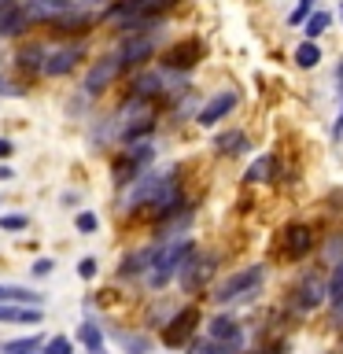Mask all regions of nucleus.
Listing matches in <instances>:
<instances>
[{
    "label": "nucleus",
    "instance_id": "nucleus-8",
    "mask_svg": "<svg viewBox=\"0 0 343 354\" xmlns=\"http://www.w3.org/2000/svg\"><path fill=\"white\" fill-rule=\"evenodd\" d=\"M207 339H210V343H225V347H237V351H240L243 328H240L237 317L218 314V317H210V325H207Z\"/></svg>",
    "mask_w": 343,
    "mask_h": 354
},
{
    "label": "nucleus",
    "instance_id": "nucleus-4",
    "mask_svg": "<svg viewBox=\"0 0 343 354\" xmlns=\"http://www.w3.org/2000/svg\"><path fill=\"white\" fill-rule=\"evenodd\" d=\"M174 181H177V170H174V166H170V170H159V174H144L140 181H137V188L129 192V207H151Z\"/></svg>",
    "mask_w": 343,
    "mask_h": 354
},
{
    "label": "nucleus",
    "instance_id": "nucleus-36",
    "mask_svg": "<svg viewBox=\"0 0 343 354\" xmlns=\"http://www.w3.org/2000/svg\"><path fill=\"white\" fill-rule=\"evenodd\" d=\"M332 137H343V111H340V118H336V126H332Z\"/></svg>",
    "mask_w": 343,
    "mask_h": 354
},
{
    "label": "nucleus",
    "instance_id": "nucleus-23",
    "mask_svg": "<svg viewBox=\"0 0 343 354\" xmlns=\"http://www.w3.org/2000/svg\"><path fill=\"white\" fill-rule=\"evenodd\" d=\"M37 351H44L41 336H22V339H11V343L0 347V354H37Z\"/></svg>",
    "mask_w": 343,
    "mask_h": 354
},
{
    "label": "nucleus",
    "instance_id": "nucleus-39",
    "mask_svg": "<svg viewBox=\"0 0 343 354\" xmlns=\"http://www.w3.org/2000/svg\"><path fill=\"white\" fill-rule=\"evenodd\" d=\"M4 4H8V0H0V11H4Z\"/></svg>",
    "mask_w": 343,
    "mask_h": 354
},
{
    "label": "nucleus",
    "instance_id": "nucleus-32",
    "mask_svg": "<svg viewBox=\"0 0 343 354\" xmlns=\"http://www.w3.org/2000/svg\"><path fill=\"white\" fill-rule=\"evenodd\" d=\"M74 225H77V232H96V214H89V210H85V214L74 218Z\"/></svg>",
    "mask_w": 343,
    "mask_h": 354
},
{
    "label": "nucleus",
    "instance_id": "nucleus-37",
    "mask_svg": "<svg viewBox=\"0 0 343 354\" xmlns=\"http://www.w3.org/2000/svg\"><path fill=\"white\" fill-rule=\"evenodd\" d=\"M11 177H15V174H11L8 166H0V181H11Z\"/></svg>",
    "mask_w": 343,
    "mask_h": 354
},
{
    "label": "nucleus",
    "instance_id": "nucleus-16",
    "mask_svg": "<svg viewBox=\"0 0 343 354\" xmlns=\"http://www.w3.org/2000/svg\"><path fill=\"white\" fill-rule=\"evenodd\" d=\"M26 11H22V4H15V0H8L4 11H0V37H15V33L26 30Z\"/></svg>",
    "mask_w": 343,
    "mask_h": 354
},
{
    "label": "nucleus",
    "instance_id": "nucleus-26",
    "mask_svg": "<svg viewBox=\"0 0 343 354\" xmlns=\"http://www.w3.org/2000/svg\"><path fill=\"white\" fill-rule=\"evenodd\" d=\"M295 63L303 66V71H314V66L321 63V48H317L314 41H303V44L295 48Z\"/></svg>",
    "mask_w": 343,
    "mask_h": 354
},
{
    "label": "nucleus",
    "instance_id": "nucleus-10",
    "mask_svg": "<svg viewBox=\"0 0 343 354\" xmlns=\"http://www.w3.org/2000/svg\"><path fill=\"white\" fill-rule=\"evenodd\" d=\"M82 55H85L82 44H66V48H55V52H48V59H44V74H48V77L71 74L74 66L82 63Z\"/></svg>",
    "mask_w": 343,
    "mask_h": 354
},
{
    "label": "nucleus",
    "instance_id": "nucleus-1",
    "mask_svg": "<svg viewBox=\"0 0 343 354\" xmlns=\"http://www.w3.org/2000/svg\"><path fill=\"white\" fill-rule=\"evenodd\" d=\"M196 254V243L188 236H170L163 243H155V259H151V270H148V284L151 288H166L174 277H181L185 262Z\"/></svg>",
    "mask_w": 343,
    "mask_h": 354
},
{
    "label": "nucleus",
    "instance_id": "nucleus-21",
    "mask_svg": "<svg viewBox=\"0 0 343 354\" xmlns=\"http://www.w3.org/2000/svg\"><path fill=\"white\" fill-rule=\"evenodd\" d=\"M214 148H218L221 155H243L251 144H248V137H243L240 129H232V133H218V137H214Z\"/></svg>",
    "mask_w": 343,
    "mask_h": 354
},
{
    "label": "nucleus",
    "instance_id": "nucleus-30",
    "mask_svg": "<svg viewBox=\"0 0 343 354\" xmlns=\"http://www.w3.org/2000/svg\"><path fill=\"white\" fill-rule=\"evenodd\" d=\"M44 354H74V343L66 336H52L48 343H44Z\"/></svg>",
    "mask_w": 343,
    "mask_h": 354
},
{
    "label": "nucleus",
    "instance_id": "nucleus-9",
    "mask_svg": "<svg viewBox=\"0 0 343 354\" xmlns=\"http://www.w3.org/2000/svg\"><path fill=\"white\" fill-rule=\"evenodd\" d=\"M151 52H155V33H133V37L122 41L118 59H122V66H137V63L148 59Z\"/></svg>",
    "mask_w": 343,
    "mask_h": 354
},
{
    "label": "nucleus",
    "instance_id": "nucleus-38",
    "mask_svg": "<svg viewBox=\"0 0 343 354\" xmlns=\"http://www.w3.org/2000/svg\"><path fill=\"white\" fill-rule=\"evenodd\" d=\"M89 354H107V351H89Z\"/></svg>",
    "mask_w": 343,
    "mask_h": 354
},
{
    "label": "nucleus",
    "instance_id": "nucleus-15",
    "mask_svg": "<svg viewBox=\"0 0 343 354\" xmlns=\"http://www.w3.org/2000/svg\"><path fill=\"white\" fill-rule=\"evenodd\" d=\"M174 0H126V4H118V8H111V15H126V22L133 19H151L155 11H163V8H170Z\"/></svg>",
    "mask_w": 343,
    "mask_h": 354
},
{
    "label": "nucleus",
    "instance_id": "nucleus-40",
    "mask_svg": "<svg viewBox=\"0 0 343 354\" xmlns=\"http://www.w3.org/2000/svg\"><path fill=\"white\" fill-rule=\"evenodd\" d=\"M340 19H343V8H340Z\"/></svg>",
    "mask_w": 343,
    "mask_h": 354
},
{
    "label": "nucleus",
    "instance_id": "nucleus-33",
    "mask_svg": "<svg viewBox=\"0 0 343 354\" xmlns=\"http://www.w3.org/2000/svg\"><path fill=\"white\" fill-rule=\"evenodd\" d=\"M77 277H82V281H93V277H96V259H82V262H77Z\"/></svg>",
    "mask_w": 343,
    "mask_h": 354
},
{
    "label": "nucleus",
    "instance_id": "nucleus-17",
    "mask_svg": "<svg viewBox=\"0 0 343 354\" xmlns=\"http://www.w3.org/2000/svg\"><path fill=\"white\" fill-rule=\"evenodd\" d=\"M44 306L41 292H30V288H15V284H0V306Z\"/></svg>",
    "mask_w": 343,
    "mask_h": 354
},
{
    "label": "nucleus",
    "instance_id": "nucleus-25",
    "mask_svg": "<svg viewBox=\"0 0 343 354\" xmlns=\"http://www.w3.org/2000/svg\"><path fill=\"white\" fill-rule=\"evenodd\" d=\"M325 284H328V303H332V310L343 306V262L332 266V273H328Z\"/></svg>",
    "mask_w": 343,
    "mask_h": 354
},
{
    "label": "nucleus",
    "instance_id": "nucleus-34",
    "mask_svg": "<svg viewBox=\"0 0 343 354\" xmlns=\"http://www.w3.org/2000/svg\"><path fill=\"white\" fill-rule=\"evenodd\" d=\"M52 270H55V262H52V259H37V262H33V273H37V277L52 273Z\"/></svg>",
    "mask_w": 343,
    "mask_h": 354
},
{
    "label": "nucleus",
    "instance_id": "nucleus-5",
    "mask_svg": "<svg viewBox=\"0 0 343 354\" xmlns=\"http://www.w3.org/2000/svg\"><path fill=\"white\" fill-rule=\"evenodd\" d=\"M122 71H126V66H122L118 52H111V55H104V59H96V63H93V71L85 74V93H89V96H100V93H104V88L115 82Z\"/></svg>",
    "mask_w": 343,
    "mask_h": 354
},
{
    "label": "nucleus",
    "instance_id": "nucleus-13",
    "mask_svg": "<svg viewBox=\"0 0 343 354\" xmlns=\"http://www.w3.org/2000/svg\"><path fill=\"white\" fill-rule=\"evenodd\" d=\"M310 248H314V232H310L306 225H288L284 229V259L288 262L303 259Z\"/></svg>",
    "mask_w": 343,
    "mask_h": 354
},
{
    "label": "nucleus",
    "instance_id": "nucleus-19",
    "mask_svg": "<svg viewBox=\"0 0 343 354\" xmlns=\"http://www.w3.org/2000/svg\"><path fill=\"white\" fill-rule=\"evenodd\" d=\"M151 259H155V248H144V251H133L129 259H122V277H148L151 270Z\"/></svg>",
    "mask_w": 343,
    "mask_h": 354
},
{
    "label": "nucleus",
    "instance_id": "nucleus-29",
    "mask_svg": "<svg viewBox=\"0 0 343 354\" xmlns=\"http://www.w3.org/2000/svg\"><path fill=\"white\" fill-rule=\"evenodd\" d=\"M310 15H314V0H299V4H295V11L288 15V22H292V26H299V22H303V26H306V22H310Z\"/></svg>",
    "mask_w": 343,
    "mask_h": 354
},
{
    "label": "nucleus",
    "instance_id": "nucleus-28",
    "mask_svg": "<svg viewBox=\"0 0 343 354\" xmlns=\"http://www.w3.org/2000/svg\"><path fill=\"white\" fill-rule=\"evenodd\" d=\"M328 22H332V15L328 11H314V15H310V22L303 26V33H306V41H314V37H321V33L328 30Z\"/></svg>",
    "mask_w": 343,
    "mask_h": 354
},
{
    "label": "nucleus",
    "instance_id": "nucleus-22",
    "mask_svg": "<svg viewBox=\"0 0 343 354\" xmlns=\"http://www.w3.org/2000/svg\"><path fill=\"white\" fill-rule=\"evenodd\" d=\"M77 339L85 343V351H104V332H100L96 321H82L77 325Z\"/></svg>",
    "mask_w": 343,
    "mask_h": 354
},
{
    "label": "nucleus",
    "instance_id": "nucleus-7",
    "mask_svg": "<svg viewBox=\"0 0 343 354\" xmlns=\"http://www.w3.org/2000/svg\"><path fill=\"white\" fill-rule=\"evenodd\" d=\"M30 22H59L63 15L74 11V0H26L22 4Z\"/></svg>",
    "mask_w": 343,
    "mask_h": 354
},
{
    "label": "nucleus",
    "instance_id": "nucleus-12",
    "mask_svg": "<svg viewBox=\"0 0 343 354\" xmlns=\"http://www.w3.org/2000/svg\"><path fill=\"white\" fill-rule=\"evenodd\" d=\"M214 273V259L210 254H192V259L185 262V270H181V284H185V292H196V288H203V281Z\"/></svg>",
    "mask_w": 343,
    "mask_h": 354
},
{
    "label": "nucleus",
    "instance_id": "nucleus-20",
    "mask_svg": "<svg viewBox=\"0 0 343 354\" xmlns=\"http://www.w3.org/2000/svg\"><path fill=\"white\" fill-rule=\"evenodd\" d=\"M0 321H15V325H41V306H0Z\"/></svg>",
    "mask_w": 343,
    "mask_h": 354
},
{
    "label": "nucleus",
    "instance_id": "nucleus-31",
    "mask_svg": "<svg viewBox=\"0 0 343 354\" xmlns=\"http://www.w3.org/2000/svg\"><path fill=\"white\" fill-rule=\"evenodd\" d=\"M26 225H30L26 214H4V218H0V229H4V232H22Z\"/></svg>",
    "mask_w": 343,
    "mask_h": 354
},
{
    "label": "nucleus",
    "instance_id": "nucleus-27",
    "mask_svg": "<svg viewBox=\"0 0 343 354\" xmlns=\"http://www.w3.org/2000/svg\"><path fill=\"white\" fill-rule=\"evenodd\" d=\"M44 59H48V55H44V48H37V44H30V48L19 52V66H22V71H44Z\"/></svg>",
    "mask_w": 343,
    "mask_h": 354
},
{
    "label": "nucleus",
    "instance_id": "nucleus-18",
    "mask_svg": "<svg viewBox=\"0 0 343 354\" xmlns=\"http://www.w3.org/2000/svg\"><path fill=\"white\" fill-rule=\"evenodd\" d=\"M163 85H166V77H163V74H155V71H148V74H140L137 82H133L129 100H151V96H159V93H163Z\"/></svg>",
    "mask_w": 343,
    "mask_h": 354
},
{
    "label": "nucleus",
    "instance_id": "nucleus-14",
    "mask_svg": "<svg viewBox=\"0 0 343 354\" xmlns=\"http://www.w3.org/2000/svg\"><path fill=\"white\" fill-rule=\"evenodd\" d=\"M199 55H203V44L185 41V44H177V48H170L163 55V66H170V71H188V66L199 63Z\"/></svg>",
    "mask_w": 343,
    "mask_h": 354
},
{
    "label": "nucleus",
    "instance_id": "nucleus-11",
    "mask_svg": "<svg viewBox=\"0 0 343 354\" xmlns=\"http://www.w3.org/2000/svg\"><path fill=\"white\" fill-rule=\"evenodd\" d=\"M237 100H240V96H237V93H229V88H225V93H218V96H210L207 104L199 107L196 122H199V126H214V122H221L232 107H237Z\"/></svg>",
    "mask_w": 343,
    "mask_h": 354
},
{
    "label": "nucleus",
    "instance_id": "nucleus-6",
    "mask_svg": "<svg viewBox=\"0 0 343 354\" xmlns=\"http://www.w3.org/2000/svg\"><path fill=\"white\" fill-rule=\"evenodd\" d=\"M325 299H328V284H321L314 273H306L292 292V306L299 310V314H310V310H317Z\"/></svg>",
    "mask_w": 343,
    "mask_h": 354
},
{
    "label": "nucleus",
    "instance_id": "nucleus-24",
    "mask_svg": "<svg viewBox=\"0 0 343 354\" xmlns=\"http://www.w3.org/2000/svg\"><path fill=\"white\" fill-rule=\"evenodd\" d=\"M273 155H262V159H254L248 166V174H243V181H251V185H259V181H270V174H273Z\"/></svg>",
    "mask_w": 343,
    "mask_h": 354
},
{
    "label": "nucleus",
    "instance_id": "nucleus-3",
    "mask_svg": "<svg viewBox=\"0 0 343 354\" xmlns=\"http://www.w3.org/2000/svg\"><path fill=\"white\" fill-rule=\"evenodd\" d=\"M196 328H199V310L196 306H181V310H174L170 321L163 325V343L166 347H188L196 336Z\"/></svg>",
    "mask_w": 343,
    "mask_h": 354
},
{
    "label": "nucleus",
    "instance_id": "nucleus-2",
    "mask_svg": "<svg viewBox=\"0 0 343 354\" xmlns=\"http://www.w3.org/2000/svg\"><path fill=\"white\" fill-rule=\"evenodd\" d=\"M262 281H266V266H243V270L229 273L225 281H221L214 288V303L221 306H232V303H248V299H254L262 292Z\"/></svg>",
    "mask_w": 343,
    "mask_h": 354
},
{
    "label": "nucleus",
    "instance_id": "nucleus-35",
    "mask_svg": "<svg viewBox=\"0 0 343 354\" xmlns=\"http://www.w3.org/2000/svg\"><path fill=\"white\" fill-rule=\"evenodd\" d=\"M11 151H15V148H11V140H4V137H0V159H8Z\"/></svg>",
    "mask_w": 343,
    "mask_h": 354
}]
</instances>
